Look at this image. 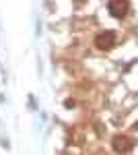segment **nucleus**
I'll return each mask as SVG.
<instances>
[{
    "instance_id": "obj_1",
    "label": "nucleus",
    "mask_w": 138,
    "mask_h": 155,
    "mask_svg": "<svg viewBox=\"0 0 138 155\" xmlns=\"http://www.w3.org/2000/svg\"><path fill=\"white\" fill-rule=\"evenodd\" d=\"M95 46H97L99 50H103V52L111 50L115 46V33L114 31H101V33H97V37H95Z\"/></svg>"
},
{
    "instance_id": "obj_2",
    "label": "nucleus",
    "mask_w": 138,
    "mask_h": 155,
    "mask_svg": "<svg viewBox=\"0 0 138 155\" xmlns=\"http://www.w3.org/2000/svg\"><path fill=\"white\" fill-rule=\"evenodd\" d=\"M107 8H109V12H111V17L122 19V17L128 12V2L126 0H109Z\"/></svg>"
},
{
    "instance_id": "obj_3",
    "label": "nucleus",
    "mask_w": 138,
    "mask_h": 155,
    "mask_svg": "<svg viewBox=\"0 0 138 155\" xmlns=\"http://www.w3.org/2000/svg\"><path fill=\"white\" fill-rule=\"evenodd\" d=\"M134 147V143L128 139V137H115L114 139V149L115 151H130Z\"/></svg>"
},
{
    "instance_id": "obj_4",
    "label": "nucleus",
    "mask_w": 138,
    "mask_h": 155,
    "mask_svg": "<svg viewBox=\"0 0 138 155\" xmlns=\"http://www.w3.org/2000/svg\"><path fill=\"white\" fill-rule=\"evenodd\" d=\"M64 104H66V107H74V106H76V101H74V99H66Z\"/></svg>"
},
{
    "instance_id": "obj_5",
    "label": "nucleus",
    "mask_w": 138,
    "mask_h": 155,
    "mask_svg": "<svg viewBox=\"0 0 138 155\" xmlns=\"http://www.w3.org/2000/svg\"><path fill=\"white\" fill-rule=\"evenodd\" d=\"M136 130H138V122H136Z\"/></svg>"
}]
</instances>
